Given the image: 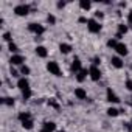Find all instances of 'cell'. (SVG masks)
<instances>
[{"label":"cell","mask_w":132,"mask_h":132,"mask_svg":"<svg viewBox=\"0 0 132 132\" xmlns=\"http://www.w3.org/2000/svg\"><path fill=\"white\" fill-rule=\"evenodd\" d=\"M19 120H20V123L27 121V120H31V113L30 112H20L19 113Z\"/></svg>","instance_id":"18"},{"label":"cell","mask_w":132,"mask_h":132,"mask_svg":"<svg viewBox=\"0 0 132 132\" xmlns=\"http://www.w3.org/2000/svg\"><path fill=\"white\" fill-rule=\"evenodd\" d=\"M87 30H89L90 33H100V31H101V25H100V22H98L96 19H89V22H87Z\"/></svg>","instance_id":"4"},{"label":"cell","mask_w":132,"mask_h":132,"mask_svg":"<svg viewBox=\"0 0 132 132\" xmlns=\"http://www.w3.org/2000/svg\"><path fill=\"white\" fill-rule=\"evenodd\" d=\"M70 70H72V72H75V73H78V72H81V70H82V65H81V59H79V57H75V59L72 61Z\"/></svg>","instance_id":"7"},{"label":"cell","mask_w":132,"mask_h":132,"mask_svg":"<svg viewBox=\"0 0 132 132\" xmlns=\"http://www.w3.org/2000/svg\"><path fill=\"white\" fill-rule=\"evenodd\" d=\"M123 126H124L127 130H132V124H130V123H123Z\"/></svg>","instance_id":"34"},{"label":"cell","mask_w":132,"mask_h":132,"mask_svg":"<svg viewBox=\"0 0 132 132\" xmlns=\"http://www.w3.org/2000/svg\"><path fill=\"white\" fill-rule=\"evenodd\" d=\"M92 62H93V65H96V67H98V65H100V64H101V57H98V56H95V57H93V61H92Z\"/></svg>","instance_id":"30"},{"label":"cell","mask_w":132,"mask_h":132,"mask_svg":"<svg viewBox=\"0 0 132 132\" xmlns=\"http://www.w3.org/2000/svg\"><path fill=\"white\" fill-rule=\"evenodd\" d=\"M130 124H132V120H130Z\"/></svg>","instance_id":"41"},{"label":"cell","mask_w":132,"mask_h":132,"mask_svg":"<svg viewBox=\"0 0 132 132\" xmlns=\"http://www.w3.org/2000/svg\"><path fill=\"white\" fill-rule=\"evenodd\" d=\"M8 50L11 51V53H14V54H17V51H19V47L14 44V42H11L10 45H8Z\"/></svg>","instance_id":"23"},{"label":"cell","mask_w":132,"mask_h":132,"mask_svg":"<svg viewBox=\"0 0 132 132\" xmlns=\"http://www.w3.org/2000/svg\"><path fill=\"white\" fill-rule=\"evenodd\" d=\"M44 127H45L47 130H50V132H53V130L56 129V124H54L53 121H45V123H44Z\"/></svg>","instance_id":"20"},{"label":"cell","mask_w":132,"mask_h":132,"mask_svg":"<svg viewBox=\"0 0 132 132\" xmlns=\"http://www.w3.org/2000/svg\"><path fill=\"white\" fill-rule=\"evenodd\" d=\"M31 89H28V90H25V92H22V98H23V101H28L30 98H31Z\"/></svg>","instance_id":"24"},{"label":"cell","mask_w":132,"mask_h":132,"mask_svg":"<svg viewBox=\"0 0 132 132\" xmlns=\"http://www.w3.org/2000/svg\"><path fill=\"white\" fill-rule=\"evenodd\" d=\"M79 6H81V10H84V11H89L90 6H92V2H90V0H81V2H79Z\"/></svg>","instance_id":"16"},{"label":"cell","mask_w":132,"mask_h":132,"mask_svg":"<svg viewBox=\"0 0 132 132\" xmlns=\"http://www.w3.org/2000/svg\"><path fill=\"white\" fill-rule=\"evenodd\" d=\"M59 132H65V130H59Z\"/></svg>","instance_id":"40"},{"label":"cell","mask_w":132,"mask_h":132,"mask_svg":"<svg viewBox=\"0 0 132 132\" xmlns=\"http://www.w3.org/2000/svg\"><path fill=\"white\" fill-rule=\"evenodd\" d=\"M95 17H96V19H103V17H104V14H103L101 11H96V13H95Z\"/></svg>","instance_id":"33"},{"label":"cell","mask_w":132,"mask_h":132,"mask_svg":"<svg viewBox=\"0 0 132 132\" xmlns=\"http://www.w3.org/2000/svg\"><path fill=\"white\" fill-rule=\"evenodd\" d=\"M75 96H76L78 100H86V98H87V92H86L82 87H76V89H75Z\"/></svg>","instance_id":"12"},{"label":"cell","mask_w":132,"mask_h":132,"mask_svg":"<svg viewBox=\"0 0 132 132\" xmlns=\"http://www.w3.org/2000/svg\"><path fill=\"white\" fill-rule=\"evenodd\" d=\"M107 101H109V103H120V98L115 95V92H113L110 87L107 89Z\"/></svg>","instance_id":"11"},{"label":"cell","mask_w":132,"mask_h":132,"mask_svg":"<svg viewBox=\"0 0 132 132\" xmlns=\"http://www.w3.org/2000/svg\"><path fill=\"white\" fill-rule=\"evenodd\" d=\"M127 30H129L127 25H124V23H120V25H118V33H120V34H126Z\"/></svg>","instance_id":"22"},{"label":"cell","mask_w":132,"mask_h":132,"mask_svg":"<svg viewBox=\"0 0 132 132\" xmlns=\"http://www.w3.org/2000/svg\"><path fill=\"white\" fill-rule=\"evenodd\" d=\"M22 127L27 129V130H31V129L34 127V121H33V118H31V120H27V121H22Z\"/></svg>","instance_id":"17"},{"label":"cell","mask_w":132,"mask_h":132,"mask_svg":"<svg viewBox=\"0 0 132 132\" xmlns=\"http://www.w3.org/2000/svg\"><path fill=\"white\" fill-rule=\"evenodd\" d=\"M110 64L113 65L115 69H123V59L120 57V56H113V57H110Z\"/></svg>","instance_id":"10"},{"label":"cell","mask_w":132,"mask_h":132,"mask_svg":"<svg viewBox=\"0 0 132 132\" xmlns=\"http://www.w3.org/2000/svg\"><path fill=\"white\" fill-rule=\"evenodd\" d=\"M72 50H73V47H72L70 44H65V42H64V44L59 45V51H61L62 54H69Z\"/></svg>","instance_id":"13"},{"label":"cell","mask_w":132,"mask_h":132,"mask_svg":"<svg viewBox=\"0 0 132 132\" xmlns=\"http://www.w3.org/2000/svg\"><path fill=\"white\" fill-rule=\"evenodd\" d=\"M47 70H48L51 75H54V76H62V72H61L59 64H57V62H54V61L47 62Z\"/></svg>","instance_id":"1"},{"label":"cell","mask_w":132,"mask_h":132,"mask_svg":"<svg viewBox=\"0 0 132 132\" xmlns=\"http://www.w3.org/2000/svg\"><path fill=\"white\" fill-rule=\"evenodd\" d=\"M28 30L31 31V33H34L37 37L40 36V34H44L45 33V28L40 25V23H34V22H31V23H28Z\"/></svg>","instance_id":"2"},{"label":"cell","mask_w":132,"mask_h":132,"mask_svg":"<svg viewBox=\"0 0 132 132\" xmlns=\"http://www.w3.org/2000/svg\"><path fill=\"white\" fill-rule=\"evenodd\" d=\"M124 86H126V89H127V90H130V92H132V79H127Z\"/></svg>","instance_id":"31"},{"label":"cell","mask_w":132,"mask_h":132,"mask_svg":"<svg viewBox=\"0 0 132 132\" xmlns=\"http://www.w3.org/2000/svg\"><path fill=\"white\" fill-rule=\"evenodd\" d=\"M47 22L51 23V25H54V23H56V17H54L53 14H48V16H47Z\"/></svg>","instance_id":"28"},{"label":"cell","mask_w":132,"mask_h":132,"mask_svg":"<svg viewBox=\"0 0 132 132\" xmlns=\"http://www.w3.org/2000/svg\"><path fill=\"white\" fill-rule=\"evenodd\" d=\"M23 61H25V57L22 56V54H13L11 56V59H10V64L11 65H23Z\"/></svg>","instance_id":"6"},{"label":"cell","mask_w":132,"mask_h":132,"mask_svg":"<svg viewBox=\"0 0 132 132\" xmlns=\"http://www.w3.org/2000/svg\"><path fill=\"white\" fill-rule=\"evenodd\" d=\"M115 51L120 54V56H126L129 51H127V47H126V44H123V42H118V45L115 47Z\"/></svg>","instance_id":"9"},{"label":"cell","mask_w":132,"mask_h":132,"mask_svg":"<svg viewBox=\"0 0 132 132\" xmlns=\"http://www.w3.org/2000/svg\"><path fill=\"white\" fill-rule=\"evenodd\" d=\"M0 101H2L3 104H6V106H14V98H11V96H5V98H2V100H0Z\"/></svg>","instance_id":"19"},{"label":"cell","mask_w":132,"mask_h":132,"mask_svg":"<svg viewBox=\"0 0 132 132\" xmlns=\"http://www.w3.org/2000/svg\"><path fill=\"white\" fill-rule=\"evenodd\" d=\"M117 45H118V42H117V39H115V37H112V39H109V40H107V47H110V48H113V50H115V47H117Z\"/></svg>","instance_id":"26"},{"label":"cell","mask_w":132,"mask_h":132,"mask_svg":"<svg viewBox=\"0 0 132 132\" xmlns=\"http://www.w3.org/2000/svg\"><path fill=\"white\" fill-rule=\"evenodd\" d=\"M11 76H13V78H19V72L14 70V69H11Z\"/></svg>","instance_id":"32"},{"label":"cell","mask_w":132,"mask_h":132,"mask_svg":"<svg viewBox=\"0 0 132 132\" xmlns=\"http://www.w3.org/2000/svg\"><path fill=\"white\" fill-rule=\"evenodd\" d=\"M17 87H19L22 92H25V90L30 89V81H28L27 78H19V79H17Z\"/></svg>","instance_id":"8"},{"label":"cell","mask_w":132,"mask_h":132,"mask_svg":"<svg viewBox=\"0 0 132 132\" xmlns=\"http://www.w3.org/2000/svg\"><path fill=\"white\" fill-rule=\"evenodd\" d=\"M121 37H123V34H120V33L115 34V39H121Z\"/></svg>","instance_id":"38"},{"label":"cell","mask_w":132,"mask_h":132,"mask_svg":"<svg viewBox=\"0 0 132 132\" xmlns=\"http://www.w3.org/2000/svg\"><path fill=\"white\" fill-rule=\"evenodd\" d=\"M107 115H109V117H118V115H120V110L115 109V107H109V109H107Z\"/></svg>","instance_id":"21"},{"label":"cell","mask_w":132,"mask_h":132,"mask_svg":"<svg viewBox=\"0 0 132 132\" xmlns=\"http://www.w3.org/2000/svg\"><path fill=\"white\" fill-rule=\"evenodd\" d=\"M14 13H16L17 16L23 17V16H27V14L30 13V6H28V5H25V3H20V5H17V6L14 8Z\"/></svg>","instance_id":"5"},{"label":"cell","mask_w":132,"mask_h":132,"mask_svg":"<svg viewBox=\"0 0 132 132\" xmlns=\"http://www.w3.org/2000/svg\"><path fill=\"white\" fill-rule=\"evenodd\" d=\"M20 73L27 76V75H30V73H31V69L28 67V65H22V67H20Z\"/></svg>","instance_id":"25"},{"label":"cell","mask_w":132,"mask_h":132,"mask_svg":"<svg viewBox=\"0 0 132 132\" xmlns=\"http://www.w3.org/2000/svg\"><path fill=\"white\" fill-rule=\"evenodd\" d=\"M48 106H51V107H54V109H59V104H57V101H56L54 98H50V100H48Z\"/></svg>","instance_id":"27"},{"label":"cell","mask_w":132,"mask_h":132,"mask_svg":"<svg viewBox=\"0 0 132 132\" xmlns=\"http://www.w3.org/2000/svg\"><path fill=\"white\" fill-rule=\"evenodd\" d=\"M3 40H6V42H10V44H11V42H13L11 33H5V34H3Z\"/></svg>","instance_id":"29"},{"label":"cell","mask_w":132,"mask_h":132,"mask_svg":"<svg viewBox=\"0 0 132 132\" xmlns=\"http://www.w3.org/2000/svg\"><path fill=\"white\" fill-rule=\"evenodd\" d=\"M89 20L86 19V17H79V23H87Z\"/></svg>","instance_id":"37"},{"label":"cell","mask_w":132,"mask_h":132,"mask_svg":"<svg viewBox=\"0 0 132 132\" xmlns=\"http://www.w3.org/2000/svg\"><path fill=\"white\" fill-rule=\"evenodd\" d=\"M65 6V2H57V8L61 10V8H64Z\"/></svg>","instance_id":"36"},{"label":"cell","mask_w":132,"mask_h":132,"mask_svg":"<svg viewBox=\"0 0 132 132\" xmlns=\"http://www.w3.org/2000/svg\"><path fill=\"white\" fill-rule=\"evenodd\" d=\"M127 23H129V25H132V11L127 14Z\"/></svg>","instance_id":"35"},{"label":"cell","mask_w":132,"mask_h":132,"mask_svg":"<svg viewBox=\"0 0 132 132\" xmlns=\"http://www.w3.org/2000/svg\"><path fill=\"white\" fill-rule=\"evenodd\" d=\"M87 75H89V69H82L81 72L76 73V81H78V82H82V81L87 78Z\"/></svg>","instance_id":"14"},{"label":"cell","mask_w":132,"mask_h":132,"mask_svg":"<svg viewBox=\"0 0 132 132\" xmlns=\"http://www.w3.org/2000/svg\"><path fill=\"white\" fill-rule=\"evenodd\" d=\"M89 76H90L92 81H100L101 79V70L96 65H90L89 67Z\"/></svg>","instance_id":"3"},{"label":"cell","mask_w":132,"mask_h":132,"mask_svg":"<svg viewBox=\"0 0 132 132\" xmlns=\"http://www.w3.org/2000/svg\"><path fill=\"white\" fill-rule=\"evenodd\" d=\"M36 54H37L39 57H47L48 51H47V48H45V47H42V45H37V47H36Z\"/></svg>","instance_id":"15"},{"label":"cell","mask_w":132,"mask_h":132,"mask_svg":"<svg viewBox=\"0 0 132 132\" xmlns=\"http://www.w3.org/2000/svg\"><path fill=\"white\" fill-rule=\"evenodd\" d=\"M40 132H50V130H47L45 127H42V129H40Z\"/></svg>","instance_id":"39"}]
</instances>
